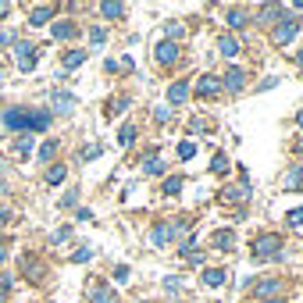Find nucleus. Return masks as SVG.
I'll use <instances>...</instances> for the list:
<instances>
[{
	"mask_svg": "<svg viewBox=\"0 0 303 303\" xmlns=\"http://www.w3.org/2000/svg\"><path fill=\"white\" fill-rule=\"evenodd\" d=\"M4 125L14 129V132H43L50 125V111H43V107H14V111H4Z\"/></svg>",
	"mask_w": 303,
	"mask_h": 303,
	"instance_id": "f257e3e1",
	"label": "nucleus"
},
{
	"mask_svg": "<svg viewBox=\"0 0 303 303\" xmlns=\"http://www.w3.org/2000/svg\"><path fill=\"white\" fill-rule=\"evenodd\" d=\"M250 250H253V260H282V253H278V250H282V239H278L275 232L257 235Z\"/></svg>",
	"mask_w": 303,
	"mask_h": 303,
	"instance_id": "f03ea898",
	"label": "nucleus"
},
{
	"mask_svg": "<svg viewBox=\"0 0 303 303\" xmlns=\"http://www.w3.org/2000/svg\"><path fill=\"white\" fill-rule=\"evenodd\" d=\"M296 32H300V18H296V14H286V18H278V25H275V32H271V43H275V47H286Z\"/></svg>",
	"mask_w": 303,
	"mask_h": 303,
	"instance_id": "7ed1b4c3",
	"label": "nucleus"
},
{
	"mask_svg": "<svg viewBox=\"0 0 303 303\" xmlns=\"http://www.w3.org/2000/svg\"><path fill=\"white\" fill-rule=\"evenodd\" d=\"M36 57H39V54H36L32 43H18V68H22V72H32V68H36Z\"/></svg>",
	"mask_w": 303,
	"mask_h": 303,
	"instance_id": "20e7f679",
	"label": "nucleus"
},
{
	"mask_svg": "<svg viewBox=\"0 0 303 303\" xmlns=\"http://www.w3.org/2000/svg\"><path fill=\"white\" fill-rule=\"evenodd\" d=\"M221 86H225L228 93H239V89L246 86V72H243V68H228L225 75H221Z\"/></svg>",
	"mask_w": 303,
	"mask_h": 303,
	"instance_id": "39448f33",
	"label": "nucleus"
},
{
	"mask_svg": "<svg viewBox=\"0 0 303 303\" xmlns=\"http://www.w3.org/2000/svg\"><path fill=\"white\" fill-rule=\"evenodd\" d=\"M218 89H221L218 75H200V82H196V96H218Z\"/></svg>",
	"mask_w": 303,
	"mask_h": 303,
	"instance_id": "423d86ee",
	"label": "nucleus"
},
{
	"mask_svg": "<svg viewBox=\"0 0 303 303\" xmlns=\"http://www.w3.org/2000/svg\"><path fill=\"white\" fill-rule=\"evenodd\" d=\"M175 57H178V43H175V39L157 43V61H160V65H171Z\"/></svg>",
	"mask_w": 303,
	"mask_h": 303,
	"instance_id": "0eeeda50",
	"label": "nucleus"
},
{
	"mask_svg": "<svg viewBox=\"0 0 303 303\" xmlns=\"http://www.w3.org/2000/svg\"><path fill=\"white\" fill-rule=\"evenodd\" d=\"M150 239L157 243V246H168V243L175 239V225H157V228L150 232Z\"/></svg>",
	"mask_w": 303,
	"mask_h": 303,
	"instance_id": "6e6552de",
	"label": "nucleus"
},
{
	"mask_svg": "<svg viewBox=\"0 0 303 303\" xmlns=\"http://www.w3.org/2000/svg\"><path fill=\"white\" fill-rule=\"evenodd\" d=\"M186 96H189V82H175L171 89H168V100L178 107V104H186Z\"/></svg>",
	"mask_w": 303,
	"mask_h": 303,
	"instance_id": "1a4fd4ad",
	"label": "nucleus"
},
{
	"mask_svg": "<svg viewBox=\"0 0 303 303\" xmlns=\"http://www.w3.org/2000/svg\"><path fill=\"white\" fill-rule=\"evenodd\" d=\"M50 100H54V111H61V114H68V111L75 107V96H72V93H54Z\"/></svg>",
	"mask_w": 303,
	"mask_h": 303,
	"instance_id": "9d476101",
	"label": "nucleus"
},
{
	"mask_svg": "<svg viewBox=\"0 0 303 303\" xmlns=\"http://www.w3.org/2000/svg\"><path fill=\"white\" fill-rule=\"evenodd\" d=\"M278 293H282V282H260L257 286V300H264V296L278 300Z\"/></svg>",
	"mask_w": 303,
	"mask_h": 303,
	"instance_id": "9b49d317",
	"label": "nucleus"
},
{
	"mask_svg": "<svg viewBox=\"0 0 303 303\" xmlns=\"http://www.w3.org/2000/svg\"><path fill=\"white\" fill-rule=\"evenodd\" d=\"M282 186H286V189H303V164H296V168L282 178Z\"/></svg>",
	"mask_w": 303,
	"mask_h": 303,
	"instance_id": "f8f14e48",
	"label": "nucleus"
},
{
	"mask_svg": "<svg viewBox=\"0 0 303 303\" xmlns=\"http://www.w3.org/2000/svg\"><path fill=\"white\" fill-rule=\"evenodd\" d=\"M89 300H93V303H118V296H114V289H111V286H96Z\"/></svg>",
	"mask_w": 303,
	"mask_h": 303,
	"instance_id": "ddd939ff",
	"label": "nucleus"
},
{
	"mask_svg": "<svg viewBox=\"0 0 303 303\" xmlns=\"http://www.w3.org/2000/svg\"><path fill=\"white\" fill-rule=\"evenodd\" d=\"M211 243H214V250H221V253H228L235 239H232V232H225V228H221V232H214V239H211Z\"/></svg>",
	"mask_w": 303,
	"mask_h": 303,
	"instance_id": "4468645a",
	"label": "nucleus"
},
{
	"mask_svg": "<svg viewBox=\"0 0 303 303\" xmlns=\"http://www.w3.org/2000/svg\"><path fill=\"white\" fill-rule=\"evenodd\" d=\"M54 18V7H36L32 14H29V25H47Z\"/></svg>",
	"mask_w": 303,
	"mask_h": 303,
	"instance_id": "2eb2a0df",
	"label": "nucleus"
},
{
	"mask_svg": "<svg viewBox=\"0 0 303 303\" xmlns=\"http://www.w3.org/2000/svg\"><path fill=\"white\" fill-rule=\"evenodd\" d=\"M218 50H221V57H235V54H239V43H235L232 36H221V39H218Z\"/></svg>",
	"mask_w": 303,
	"mask_h": 303,
	"instance_id": "dca6fc26",
	"label": "nucleus"
},
{
	"mask_svg": "<svg viewBox=\"0 0 303 303\" xmlns=\"http://www.w3.org/2000/svg\"><path fill=\"white\" fill-rule=\"evenodd\" d=\"M278 14H282V4H264V7H260V14H257V18H260V22H264V25H268V22H275V18H278Z\"/></svg>",
	"mask_w": 303,
	"mask_h": 303,
	"instance_id": "f3484780",
	"label": "nucleus"
},
{
	"mask_svg": "<svg viewBox=\"0 0 303 303\" xmlns=\"http://www.w3.org/2000/svg\"><path fill=\"white\" fill-rule=\"evenodd\" d=\"M54 36H57V39H72V36H75V25H72V22H54Z\"/></svg>",
	"mask_w": 303,
	"mask_h": 303,
	"instance_id": "a211bd4d",
	"label": "nucleus"
},
{
	"mask_svg": "<svg viewBox=\"0 0 303 303\" xmlns=\"http://www.w3.org/2000/svg\"><path fill=\"white\" fill-rule=\"evenodd\" d=\"M204 282H207L211 289H218V286L225 282V271H221V268H211V271H204Z\"/></svg>",
	"mask_w": 303,
	"mask_h": 303,
	"instance_id": "6ab92c4d",
	"label": "nucleus"
},
{
	"mask_svg": "<svg viewBox=\"0 0 303 303\" xmlns=\"http://www.w3.org/2000/svg\"><path fill=\"white\" fill-rule=\"evenodd\" d=\"M143 171H147V175H160V171H164V160H160V157H147V160H143Z\"/></svg>",
	"mask_w": 303,
	"mask_h": 303,
	"instance_id": "aec40b11",
	"label": "nucleus"
},
{
	"mask_svg": "<svg viewBox=\"0 0 303 303\" xmlns=\"http://www.w3.org/2000/svg\"><path fill=\"white\" fill-rule=\"evenodd\" d=\"M118 143H122V147H132V143H136V125H122Z\"/></svg>",
	"mask_w": 303,
	"mask_h": 303,
	"instance_id": "412c9836",
	"label": "nucleus"
},
{
	"mask_svg": "<svg viewBox=\"0 0 303 303\" xmlns=\"http://www.w3.org/2000/svg\"><path fill=\"white\" fill-rule=\"evenodd\" d=\"M100 14H104V18H122L125 7H122V4H100Z\"/></svg>",
	"mask_w": 303,
	"mask_h": 303,
	"instance_id": "4be33fe9",
	"label": "nucleus"
},
{
	"mask_svg": "<svg viewBox=\"0 0 303 303\" xmlns=\"http://www.w3.org/2000/svg\"><path fill=\"white\" fill-rule=\"evenodd\" d=\"M228 25H232V29H243V25H246V14H243L239 7H232V11H228Z\"/></svg>",
	"mask_w": 303,
	"mask_h": 303,
	"instance_id": "5701e85b",
	"label": "nucleus"
},
{
	"mask_svg": "<svg viewBox=\"0 0 303 303\" xmlns=\"http://www.w3.org/2000/svg\"><path fill=\"white\" fill-rule=\"evenodd\" d=\"M61 178H65V164H54V168L47 171V182H50V186H57Z\"/></svg>",
	"mask_w": 303,
	"mask_h": 303,
	"instance_id": "b1692460",
	"label": "nucleus"
},
{
	"mask_svg": "<svg viewBox=\"0 0 303 303\" xmlns=\"http://www.w3.org/2000/svg\"><path fill=\"white\" fill-rule=\"evenodd\" d=\"M286 221H289L293 228H300V225H303V207H293V211L286 214Z\"/></svg>",
	"mask_w": 303,
	"mask_h": 303,
	"instance_id": "393cba45",
	"label": "nucleus"
},
{
	"mask_svg": "<svg viewBox=\"0 0 303 303\" xmlns=\"http://www.w3.org/2000/svg\"><path fill=\"white\" fill-rule=\"evenodd\" d=\"M11 289H14V278H11V275H4V278H0V303L7 300V293H11Z\"/></svg>",
	"mask_w": 303,
	"mask_h": 303,
	"instance_id": "a878e982",
	"label": "nucleus"
},
{
	"mask_svg": "<svg viewBox=\"0 0 303 303\" xmlns=\"http://www.w3.org/2000/svg\"><path fill=\"white\" fill-rule=\"evenodd\" d=\"M82 61H86V54H82V50H75V54H65V65H68V68H78Z\"/></svg>",
	"mask_w": 303,
	"mask_h": 303,
	"instance_id": "bb28decb",
	"label": "nucleus"
},
{
	"mask_svg": "<svg viewBox=\"0 0 303 303\" xmlns=\"http://www.w3.org/2000/svg\"><path fill=\"white\" fill-rule=\"evenodd\" d=\"M246 196V186H232V189H225V200H243Z\"/></svg>",
	"mask_w": 303,
	"mask_h": 303,
	"instance_id": "cd10ccee",
	"label": "nucleus"
},
{
	"mask_svg": "<svg viewBox=\"0 0 303 303\" xmlns=\"http://www.w3.org/2000/svg\"><path fill=\"white\" fill-rule=\"evenodd\" d=\"M178 189H182V178H168V182H164V193H168V196H175Z\"/></svg>",
	"mask_w": 303,
	"mask_h": 303,
	"instance_id": "c85d7f7f",
	"label": "nucleus"
},
{
	"mask_svg": "<svg viewBox=\"0 0 303 303\" xmlns=\"http://www.w3.org/2000/svg\"><path fill=\"white\" fill-rule=\"evenodd\" d=\"M225 168H228V157H225V153H218V157H214V164H211V171H218V175H221Z\"/></svg>",
	"mask_w": 303,
	"mask_h": 303,
	"instance_id": "c756f323",
	"label": "nucleus"
},
{
	"mask_svg": "<svg viewBox=\"0 0 303 303\" xmlns=\"http://www.w3.org/2000/svg\"><path fill=\"white\" fill-rule=\"evenodd\" d=\"M57 153V143H43V150H39V160H50Z\"/></svg>",
	"mask_w": 303,
	"mask_h": 303,
	"instance_id": "7c9ffc66",
	"label": "nucleus"
},
{
	"mask_svg": "<svg viewBox=\"0 0 303 303\" xmlns=\"http://www.w3.org/2000/svg\"><path fill=\"white\" fill-rule=\"evenodd\" d=\"M193 153H196V147H193V143H182V147H178V157H182V160H189Z\"/></svg>",
	"mask_w": 303,
	"mask_h": 303,
	"instance_id": "2f4dec72",
	"label": "nucleus"
},
{
	"mask_svg": "<svg viewBox=\"0 0 303 303\" xmlns=\"http://www.w3.org/2000/svg\"><path fill=\"white\" fill-rule=\"evenodd\" d=\"M125 104H129L125 96H118V100H111V114H118V111H125Z\"/></svg>",
	"mask_w": 303,
	"mask_h": 303,
	"instance_id": "473e14b6",
	"label": "nucleus"
},
{
	"mask_svg": "<svg viewBox=\"0 0 303 303\" xmlns=\"http://www.w3.org/2000/svg\"><path fill=\"white\" fill-rule=\"evenodd\" d=\"M32 150V139H29V136H22V139H18V153H29Z\"/></svg>",
	"mask_w": 303,
	"mask_h": 303,
	"instance_id": "72a5a7b5",
	"label": "nucleus"
},
{
	"mask_svg": "<svg viewBox=\"0 0 303 303\" xmlns=\"http://www.w3.org/2000/svg\"><path fill=\"white\" fill-rule=\"evenodd\" d=\"M89 257H93V250H78V253H75V257H72V260H75V264H86Z\"/></svg>",
	"mask_w": 303,
	"mask_h": 303,
	"instance_id": "f704fd0d",
	"label": "nucleus"
},
{
	"mask_svg": "<svg viewBox=\"0 0 303 303\" xmlns=\"http://www.w3.org/2000/svg\"><path fill=\"white\" fill-rule=\"evenodd\" d=\"M89 39H93V43H104V39H107V32H104V29H93V32H89Z\"/></svg>",
	"mask_w": 303,
	"mask_h": 303,
	"instance_id": "c9c22d12",
	"label": "nucleus"
},
{
	"mask_svg": "<svg viewBox=\"0 0 303 303\" xmlns=\"http://www.w3.org/2000/svg\"><path fill=\"white\" fill-rule=\"evenodd\" d=\"M82 157H86V160H93V157H100V147H86V150H82Z\"/></svg>",
	"mask_w": 303,
	"mask_h": 303,
	"instance_id": "e433bc0d",
	"label": "nucleus"
},
{
	"mask_svg": "<svg viewBox=\"0 0 303 303\" xmlns=\"http://www.w3.org/2000/svg\"><path fill=\"white\" fill-rule=\"evenodd\" d=\"M114 278H118V282H125V278H129V268H125V264H122V268H114Z\"/></svg>",
	"mask_w": 303,
	"mask_h": 303,
	"instance_id": "4c0bfd02",
	"label": "nucleus"
},
{
	"mask_svg": "<svg viewBox=\"0 0 303 303\" xmlns=\"http://www.w3.org/2000/svg\"><path fill=\"white\" fill-rule=\"evenodd\" d=\"M7 14H11V4H7V0H0V22H4Z\"/></svg>",
	"mask_w": 303,
	"mask_h": 303,
	"instance_id": "58836bf2",
	"label": "nucleus"
},
{
	"mask_svg": "<svg viewBox=\"0 0 303 303\" xmlns=\"http://www.w3.org/2000/svg\"><path fill=\"white\" fill-rule=\"evenodd\" d=\"M7 218H11V214H7V207H0V225H4Z\"/></svg>",
	"mask_w": 303,
	"mask_h": 303,
	"instance_id": "ea45409f",
	"label": "nucleus"
},
{
	"mask_svg": "<svg viewBox=\"0 0 303 303\" xmlns=\"http://www.w3.org/2000/svg\"><path fill=\"white\" fill-rule=\"evenodd\" d=\"M253 303H286V300H253Z\"/></svg>",
	"mask_w": 303,
	"mask_h": 303,
	"instance_id": "a19ab883",
	"label": "nucleus"
},
{
	"mask_svg": "<svg viewBox=\"0 0 303 303\" xmlns=\"http://www.w3.org/2000/svg\"><path fill=\"white\" fill-rule=\"evenodd\" d=\"M296 122H300V129H303V111H300V114H296Z\"/></svg>",
	"mask_w": 303,
	"mask_h": 303,
	"instance_id": "79ce46f5",
	"label": "nucleus"
},
{
	"mask_svg": "<svg viewBox=\"0 0 303 303\" xmlns=\"http://www.w3.org/2000/svg\"><path fill=\"white\" fill-rule=\"evenodd\" d=\"M4 257H7V250H0V264H4Z\"/></svg>",
	"mask_w": 303,
	"mask_h": 303,
	"instance_id": "37998d69",
	"label": "nucleus"
},
{
	"mask_svg": "<svg viewBox=\"0 0 303 303\" xmlns=\"http://www.w3.org/2000/svg\"><path fill=\"white\" fill-rule=\"evenodd\" d=\"M296 61H300V65H303V50H300V54H296Z\"/></svg>",
	"mask_w": 303,
	"mask_h": 303,
	"instance_id": "c03bdc74",
	"label": "nucleus"
},
{
	"mask_svg": "<svg viewBox=\"0 0 303 303\" xmlns=\"http://www.w3.org/2000/svg\"><path fill=\"white\" fill-rule=\"evenodd\" d=\"M296 150H300V153H303V139H300V143H296Z\"/></svg>",
	"mask_w": 303,
	"mask_h": 303,
	"instance_id": "a18cd8bd",
	"label": "nucleus"
}]
</instances>
